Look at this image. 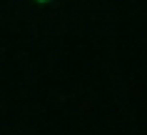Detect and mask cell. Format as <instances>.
Segmentation results:
<instances>
[{
	"label": "cell",
	"instance_id": "1",
	"mask_svg": "<svg viewBox=\"0 0 147 135\" xmlns=\"http://www.w3.org/2000/svg\"><path fill=\"white\" fill-rule=\"evenodd\" d=\"M38 3H47V0H38Z\"/></svg>",
	"mask_w": 147,
	"mask_h": 135
}]
</instances>
